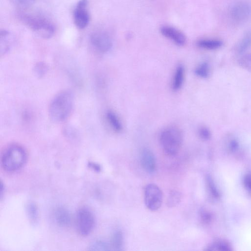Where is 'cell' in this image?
Segmentation results:
<instances>
[{"mask_svg":"<svg viewBox=\"0 0 251 251\" xmlns=\"http://www.w3.org/2000/svg\"><path fill=\"white\" fill-rule=\"evenodd\" d=\"M20 20L39 36L49 39L53 36L55 28L52 23L47 18L40 14L21 13Z\"/></svg>","mask_w":251,"mask_h":251,"instance_id":"obj_1","label":"cell"},{"mask_svg":"<svg viewBox=\"0 0 251 251\" xmlns=\"http://www.w3.org/2000/svg\"><path fill=\"white\" fill-rule=\"evenodd\" d=\"M74 96L72 92L65 91L60 93L51 101L49 107V115L56 122L65 120L70 115L73 105Z\"/></svg>","mask_w":251,"mask_h":251,"instance_id":"obj_2","label":"cell"},{"mask_svg":"<svg viewBox=\"0 0 251 251\" xmlns=\"http://www.w3.org/2000/svg\"><path fill=\"white\" fill-rule=\"evenodd\" d=\"M182 133L180 129L176 126H169L161 132L159 141L166 154L173 156L179 151L182 143Z\"/></svg>","mask_w":251,"mask_h":251,"instance_id":"obj_3","label":"cell"},{"mask_svg":"<svg viewBox=\"0 0 251 251\" xmlns=\"http://www.w3.org/2000/svg\"><path fill=\"white\" fill-rule=\"evenodd\" d=\"M26 159V153L23 148L17 145H12L3 152L1 157V166L7 172H15L25 164Z\"/></svg>","mask_w":251,"mask_h":251,"instance_id":"obj_4","label":"cell"},{"mask_svg":"<svg viewBox=\"0 0 251 251\" xmlns=\"http://www.w3.org/2000/svg\"><path fill=\"white\" fill-rule=\"evenodd\" d=\"M76 225L81 235H88L93 231L95 225V219L93 212L87 207L79 209L76 214Z\"/></svg>","mask_w":251,"mask_h":251,"instance_id":"obj_5","label":"cell"},{"mask_svg":"<svg viewBox=\"0 0 251 251\" xmlns=\"http://www.w3.org/2000/svg\"><path fill=\"white\" fill-rule=\"evenodd\" d=\"M228 14L234 23H245L251 17V4L246 1H238L231 5Z\"/></svg>","mask_w":251,"mask_h":251,"instance_id":"obj_6","label":"cell"},{"mask_svg":"<svg viewBox=\"0 0 251 251\" xmlns=\"http://www.w3.org/2000/svg\"><path fill=\"white\" fill-rule=\"evenodd\" d=\"M163 195L160 188L156 184L146 185L144 190V201L146 207L151 211H156L161 207Z\"/></svg>","mask_w":251,"mask_h":251,"instance_id":"obj_7","label":"cell"},{"mask_svg":"<svg viewBox=\"0 0 251 251\" xmlns=\"http://www.w3.org/2000/svg\"><path fill=\"white\" fill-rule=\"evenodd\" d=\"M90 41L93 47L101 53H105L112 47V39L109 35L102 31H96L90 36Z\"/></svg>","mask_w":251,"mask_h":251,"instance_id":"obj_8","label":"cell"},{"mask_svg":"<svg viewBox=\"0 0 251 251\" xmlns=\"http://www.w3.org/2000/svg\"><path fill=\"white\" fill-rule=\"evenodd\" d=\"M88 0H80L77 3L73 14L75 26L79 29L87 26L90 21V15L88 9Z\"/></svg>","mask_w":251,"mask_h":251,"instance_id":"obj_9","label":"cell"},{"mask_svg":"<svg viewBox=\"0 0 251 251\" xmlns=\"http://www.w3.org/2000/svg\"><path fill=\"white\" fill-rule=\"evenodd\" d=\"M161 34L179 46H184L186 42L185 35L179 30L170 26H163L160 28Z\"/></svg>","mask_w":251,"mask_h":251,"instance_id":"obj_10","label":"cell"},{"mask_svg":"<svg viewBox=\"0 0 251 251\" xmlns=\"http://www.w3.org/2000/svg\"><path fill=\"white\" fill-rule=\"evenodd\" d=\"M140 162L143 168L148 173L152 174L156 169L154 155L150 150L144 149L141 153Z\"/></svg>","mask_w":251,"mask_h":251,"instance_id":"obj_11","label":"cell"},{"mask_svg":"<svg viewBox=\"0 0 251 251\" xmlns=\"http://www.w3.org/2000/svg\"><path fill=\"white\" fill-rule=\"evenodd\" d=\"M54 218L56 224L63 227L69 226L72 222V217L70 211L63 206L58 207L55 209Z\"/></svg>","mask_w":251,"mask_h":251,"instance_id":"obj_12","label":"cell"},{"mask_svg":"<svg viewBox=\"0 0 251 251\" xmlns=\"http://www.w3.org/2000/svg\"><path fill=\"white\" fill-rule=\"evenodd\" d=\"M14 41V37L11 33L5 29L0 32V46L1 55L6 53Z\"/></svg>","mask_w":251,"mask_h":251,"instance_id":"obj_13","label":"cell"},{"mask_svg":"<svg viewBox=\"0 0 251 251\" xmlns=\"http://www.w3.org/2000/svg\"><path fill=\"white\" fill-rule=\"evenodd\" d=\"M185 75V69L183 65H178L174 74L173 77L172 87L174 91H177L182 87Z\"/></svg>","mask_w":251,"mask_h":251,"instance_id":"obj_14","label":"cell"},{"mask_svg":"<svg viewBox=\"0 0 251 251\" xmlns=\"http://www.w3.org/2000/svg\"><path fill=\"white\" fill-rule=\"evenodd\" d=\"M197 46L207 50H215L220 48L223 45L222 41L215 39H202L197 42Z\"/></svg>","mask_w":251,"mask_h":251,"instance_id":"obj_15","label":"cell"},{"mask_svg":"<svg viewBox=\"0 0 251 251\" xmlns=\"http://www.w3.org/2000/svg\"><path fill=\"white\" fill-rule=\"evenodd\" d=\"M110 247L114 251H122L124 245V237L122 232L116 230L112 235L110 241Z\"/></svg>","mask_w":251,"mask_h":251,"instance_id":"obj_16","label":"cell"},{"mask_svg":"<svg viewBox=\"0 0 251 251\" xmlns=\"http://www.w3.org/2000/svg\"><path fill=\"white\" fill-rule=\"evenodd\" d=\"M251 46V31L248 32L235 47L236 52L239 54L245 52Z\"/></svg>","mask_w":251,"mask_h":251,"instance_id":"obj_17","label":"cell"},{"mask_svg":"<svg viewBox=\"0 0 251 251\" xmlns=\"http://www.w3.org/2000/svg\"><path fill=\"white\" fill-rule=\"evenodd\" d=\"M106 118L108 123L116 132H120L123 129L122 124L117 115L113 112L109 111L106 113Z\"/></svg>","mask_w":251,"mask_h":251,"instance_id":"obj_18","label":"cell"},{"mask_svg":"<svg viewBox=\"0 0 251 251\" xmlns=\"http://www.w3.org/2000/svg\"><path fill=\"white\" fill-rule=\"evenodd\" d=\"M28 218L32 224H36L39 220V211L36 204L33 202H28L26 206Z\"/></svg>","mask_w":251,"mask_h":251,"instance_id":"obj_19","label":"cell"},{"mask_svg":"<svg viewBox=\"0 0 251 251\" xmlns=\"http://www.w3.org/2000/svg\"><path fill=\"white\" fill-rule=\"evenodd\" d=\"M195 74L201 78H207L210 74V68L209 64L206 62L201 63L195 69Z\"/></svg>","mask_w":251,"mask_h":251,"instance_id":"obj_20","label":"cell"},{"mask_svg":"<svg viewBox=\"0 0 251 251\" xmlns=\"http://www.w3.org/2000/svg\"><path fill=\"white\" fill-rule=\"evenodd\" d=\"M181 194L176 191H171L167 199V204L169 207H174L178 205L181 201Z\"/></svg>","mask_w":251,"mask_h":251,"instance_id":"obj_21","label":"cell"},{"mask_svg":"<svg viewBox=\"0 0 251 251\" xmlns=\"http://www.w3.org/2000/svg\"><path fill=\"white\" fill-rule=\"evenodd\" d=\"M238 63L243 69L251 72V52L242 55Z\"/></svg>","mask_w":251,"mask_h":251,"instance_id":"obj_22","label":"cell"},{"mask_svg":"<svg viewBox=\"0 0 251 251\" xmlns=\"http://www.w3.org/2000/svg\"><path fill=\"white\" fill-rule=\"evenodd\" d=\"M110 245L101 240H97L91 243L89 246L91 251H108L110 250Z\"/></svg>","mask_w":251,"mask_h":251,"instance_id":"obj_23","label":"cell"},{"mask_svg":"<svg viewBox=\"0 0 251 251\" xmlns=\"http://www.w3.org/2000/svg\"><path fill=\"white\" fill-rule=\"evenodd\" d=\"M198 134L200 137L204 140L209 139L211 136L210 130L205 126H201L199 128Z\"/></svg>","mask_w":251,"mask_h":251,"instance_id":"obj_24","label":"cell"},{"mask_svg":"<svg viewBox=\"0 0 251 251\" xmlns=\"http://www.w3.org/2000/svg\"><path fill=\"white\" fill-rule=\"evenodd\" d=\"M34 71L38 76L42 77L47 73V66L42 62H39L35 65Z\"/></svg>","mask_w":251,"mask_h":251,"instance_id":"obj_25","label":"cell"},{"mask_svg":"<svg viewBox=\"0 0 251 251\" xmlns=\"http://www.w3.org/2000/svg\"><path fill=\"white\" fill-rule=\"evenodd\" d=\"M14 5L22 7L25 8L31 6L35 0H10Z\"/></svg>","mask_w":251,"mask_h":251,"instance_id":"obj_26","label":"cell"},{"mask_svg":"<svg viewBox=\"0 0 251 251\" xmlns=\"http://www.w3.org/2000/svg\"><path fill=\"white\" fill-rule=\"evenodd\" d=\"M88 165L90 168H91L92 169H93L94 171L97 172H100L101 171V167L100 165L98 164L93 162H89Z\"/></svg>","mask_w":251,"mask_h":251,"instance_id":"obj_27","label":"cell"},{"mask_svg":"<svg viewBox=\"0 0 251 251\" xmlns=\"http://www.w3.org/2000/svg\"><path fill=\"white\" fill-rule=\"evenodd\" d=\"M245 182L247 186L251 189V176H247Z\"/></svg>","mask_w":251,"mask_h":251,"instance_id":"obj_28","label":"cell"}]
</instances>
